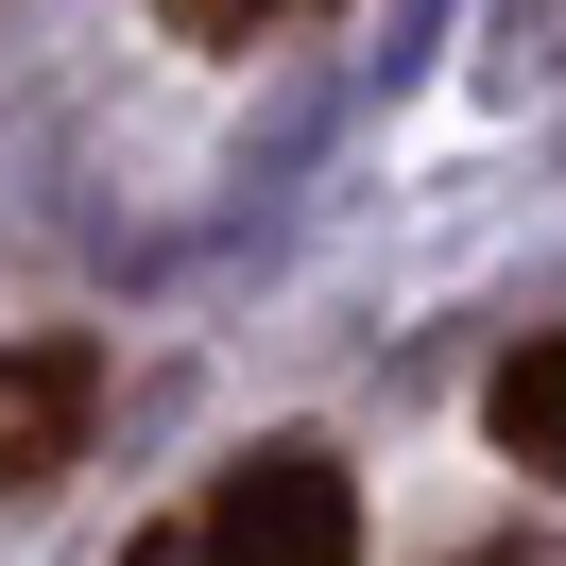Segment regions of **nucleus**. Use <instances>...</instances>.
I'll return each mask as SVG.
<instances>
[{"instance_id": "f257e3e1", "label": "nucleus", "mask_w": 566, "mask_h": 566, "mask_svg": "<svg viewBox=\"0 0 566 566\" xmlns=\"http://www.w3.org/2000/svg\"><path fill=\"white\" fill-rule=\"evenodd\" d=\"M189 566H360V481H344V447H310V429L241 447V463L207 481V515H189Z\"/></svg>"}, {"instance_id": "f03ea898", "label": "nucleus", "mask_w": 566, "mask_h": 566, "mask_svg": "<svg viewBox=\"0 0 566 566\" xmlns=\"http://www.w3.org/2000/svg\"><path fill=\"white\" fill-rule=\"evenodd\" d=\"M86 412H104V344H0V497L86 463Z\"/></svg>"}, {"instance_id": "7ed1b4c3", "label": "nucleus", "mask_w": 566, "mask_h": 566, "mask_svg": "<svg viewBox=\"0 0 566 566\" xmlns=\"http://www.w3.org/2000/svg\"><path fill=\"white\" fill-rule=\"evenodd\" d=\"M481 429H497V463H532V481L566 497V326H532V344L497 360V395H481Z\"/></svg>"}, {"instance_id": "20e7f679", "label": "nucleus", "mask_w": 566, "mask_h": 566, "mask_svg": "<svg viewBox=\"0 0 566 566\" xmlns=\"http://www.w3.org/2000/svg\"><path fill=\"white\" fill-rule=\"evenodd\" d=\"M155 18H172L189 52H258V35H275V18H310V0H155Z\"/></svg>"}, {"instance_id": "39448f33", "label": "nucleus", "mask_w": 566, "mask_h": 566, "mask_svg": "<svg viewBox=\"0 0 566 566\" xmlns=\"http://www.w3.org/2000/svg\"><path fill=\"white\" fill-rule=\"evenodd\" d=\"M120 566H189V532H138V549H120Z\"/></svg>"}, {"instance_id": "423d86ee", "label": "nucleus", "mask_w": 566, "mask_h": 566, "mask_svg": "<svg viewBox=\"0 0 566 566\" xmlns=\"http://www.w3.org/2000/svg\"><path fill=\"white\" fill-rule=\"evenodd\" d=\"M463 566H515V549H463Z\"/></svg>"}]
</instances>
